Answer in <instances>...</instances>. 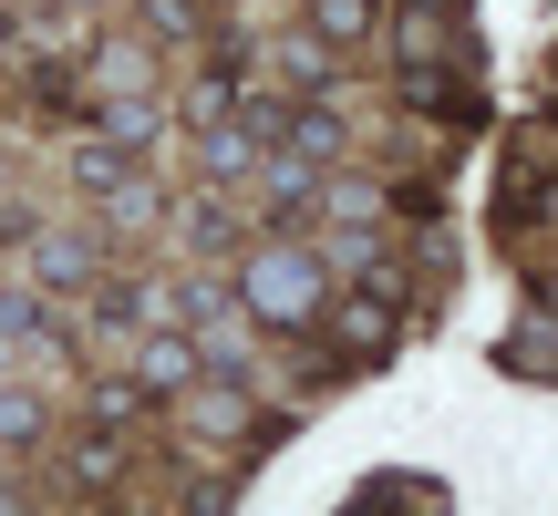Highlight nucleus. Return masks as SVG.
<instances>
[{
	"label": "nucleus",
	"mask_w": 558,
	"mask_h": 516,
	"mask_svg": "<svg viewBox=\"0 0 558 516\" xmlns=\"http://www.w3.org/2000/svg\"><path fill=\"white\" fill-rule=\"evenodd\" d=\"M135 382H145V393H186V382H197V331H177V320H166V331L135 352Z\"/></svg>",
	"instance_id": "4"
},
{
	"label": "nucleus",
	"mask_w": 558,
	"mask_h": 516,
	"mask_svg": "<svg viewBox=\"0 0 558 516\" xmlns=\"http://www.w3.org/2000/svg\"><path fill=\"white\" fill-rule=\"evenodd\" d=\"M145 73H156L145 41H104V52H94V83H104V94H145Z\"/></svg>",
	"instance_id": "15"
},
{
	"label": "nucleus",
	"mask_w": 558,
	"mask_h": 516,
	"mask_svg": "<svg viewBox=\"0 0 558 516\" xmlns=\"http://www.w3.org/2000/svg\"><path fill=\"white\" fill-rule=\"evenodd\" d=\"M497 361H507V372H527V382H558V310L548 320H518V331L497 341Z\"/></svg>",
	"instance_id": "9"
},
{
	"label": "nucleus",
	"mask_w": 558,
	"mask_h": 516,
	"mask_svg": "<svg viewBox=\"0 0 558 516\" xmlns=\"http://www.w3.org/2000/svg\"><path fill=\"white\" fill-rule=\"evenodd\" d=\"M186 423H197V434H228V444H239V434H259V403H248V382H228V372H197V382H186Z\"/></svg>",
	"instance_id": "2"
},
{
	"label": "nucleus",
	"mask_w": 558,
	"mask_h": 516,
	"mask_svg": "<svg viewBox=\"0 0 558 516\" xmlns=\"http://www.w3.org/2000/svg\"><path fill=\"white\" fill-rule=\"evenodd\" d=\"M0 341H52V299H41V279H32V290H0Z\"/></svg>",
	"instance_id": "16"
},
{
	"label": "nucleus",
	"mask_w": 558,
	"mask_h": 516,
	"mask_svg": "<svg viewBox=\"0 0 558 516\" xmlns=\"http://www.w3.org/2000/svg\"><path fill=\"white\" fill-rule=\"evenodd\" d=\"M124 176H135V145H114V135H104V124H94V135L73 145V186H83V197L104 207V197H114Z\"/></svg>",
	"instance_id": "7"
},
{
	"label": "nucleus",
	"mask_w": 558,
	"mask_h": 516,
	"mask_svg": "<svg viewBox=\"0 0 558 516\" xmlns=\"http://www.w3.org/2000/svg\"><path fill=\"white\" fill-rule=\"evenodd\" d=\"M259 165V135H248L239 114H218V124H197V176L207 186H228V176H248Z\"/></svg>",
	"instance_id": "5"
},
{
	"label": "nucleus",
	"mask_w": 558,
	"mask_h": 516,
	"mask_svg": "<svg viewBox=\"0 0 558 516\" xmlns=\"http://www.w3.org/2000/svg\"><path fill=\"white\" fill-rule=\"evenodd\" d=\"M279 62H290V83H300V94H331V83H341V52H331V41H320V32L279 41Z\"/></svg>",
	"instance_id": "13"
},
{
	"label": "nucleus",
	"mask_w": 558,
	"mask_h": 516,
	"mask_svg": "<svg viewBox=\"0 0 558 516\" xmlns=\"http://www.w3.org/2000/svg\"><path fill=\"white\" fill-rule=\"evenodd\" d=\"M104 135H114V145H135V156H145V145L166 135V103H145V94H104Z\"/></svg>",
	"instance_id": "11"
},
{
	"label": "nucleus",
	"mask_w": 558,
	"mask_h": 516,
	"mask_svg": "<svg viewBox=\"0 0 558 516\" xmlns=\"http://www.w3.org/2000/svg\"><path fill=\"white\" fill-rule=\"evenodd\" d=\"M352 506H403V516H424V506H445V486H435V476H373Z\"/></svg>",
	"instance_id": "17"
},
{
	"label": "nucleus",
	"mask_w": 558,
	"mask_h": 516,
	"mask_svg": "<svg viewBox=\"0 0 558 516\" xmlns=\"http://www.w3.org/2000/svg\"><path fill=\"white\" fill-rule=\"evenodd\" d=\"M32 279H41V290H83V279H94V238H73V228H32Z\"/></svg>",
	"instance_id": "6"
},
{
	"label": "nucleus",
	"mask_w": 558,
	"mask_h": 516,
	"mask_svg": "<svg viewBox=\"0 0 558 516\" xmlns=\"http://www.w3.org/2000/svg\"><path fill=\"white\" fill-rule=\"evenodd\" d=\"M197 21H207V0H145V32L156 41H186Z\"/></svg>",
	"instance_id": "19"
},
{
	"label": "nucleus",
	"mask_w": 558,
	"mask_h": 516,
	"mask_svg": "<svg viewBox=\"0 0 558 516\" xmlns=\"http://www.w3.org/2000/svg\"><path fill=\"white\" fill-rule=\"evenodd\" d=\"M73 476H83V486H104V476H124V465H114V444H73Z\"/></svg>",
	"instance_id": "21"
},
{
	"label": "nucleus",
	"mask_w": 558,
	"mask_h": 516,
	"mask_svg": "<svg viewBox=\"0 0 558 516\" xmlns=\"http://www.w3.org/2000/svg\"><path fill=\"white\" fill-rule=\"evenodd\" d=\"M279 145H290L300 165H320V176H331V165L352 156V135H341V114H331V94H311V103H290V124H279Z\"/></svg>",
	"instance_id": "3"
},
{
	"label": "nucleus",
	"mask_w": 558,
	"mask_h": 516,
	"mask_svg": "<svg viewBox=\"0 0 558 516\" xmlns=\"http://www.w3.org/2000/svg\"><path fill=\"white\" fill-rule=\"evenodd\" d=\"M320 310H331V269H320L311 238H290V228H279V238L239 248V320H259V331L300 341Z\"/></svg>",
	"instance_id": "1"
},
{
	"label": "nucleus",
	"mask_w": 558,
	"mask_h": 516,
	"mask_svg": "<svg viewBox=\"0 0 558 516\" xmlns=\"http://www.w3.org/2000/svg\"><path fill=\"white\" fill-rule=\"evenodd\" d=\"M41 434H52V403L32 382H0V444H41Z\"/></svg>",
	"instance_id": "12"
},
{
	"label": "nucleus",
	"mask_w": 558,
	"mask_h": 516,
	"mask_svg": "<svg viewBox=\"0 0 558 516\" xmlns=\"http://www.w3.org/2000/svg\"><path fill=\"white\" fill-rule=\"evenodd\" d=\"M177 238L197 248V258H228V248H239V228H228L218 197H197V207H177Z\"/></svg>",
	"instance_id": "14"
},
{
	"label": "nucleus",
	"mask_w": 558,
	"mask_h": 516,
	"mask_svg": "<svg viewBox=\"0 0 558 516\" xmlns=\"http://www.w3.org/2000/svg\"><path fill=\"white\" fill-rule=\"evenodd\" d=\"M373 21H383V0H311V32L331 41V52H352V41H373Z\"/></svg>",
	"instance_id": "10"
},
{
	"label": "nucleus",
	"mask_w": 558,
	"mask_h": 516,
	"mask_svg": "<svg viewBox=\"0 0 558 516\" xmlns=\"http://www.w3.org/2000/svg\"><path fill=\"white\" fill-rule=\"evenodd\" d=\"M135 403H145V382H135V372L94 382V423H135Z\"/></svg>",
	"instance_id": "20"
},
{
	"label": "nucleus",
	"mask_w": 558,
	"mask_h": 516,
	"mask_svg": "<svg viewBox=\"0 0 558 516\" xmlns=\"http://www.w3.org/2000/svg\"><path fill=\"white\" fill-rule=\"evenodd\" d=\"M341 341H352L362 361H383V352H393V290H383V279H373L362 299H341Z\"/></svg>",
	"instance_id": "8"
},
{
	"label": "nucleus",
	"mask_w": 558,
	"mask_h": 516,
	"mask_svg": "<svg viewBox=\"0 0 558 516\" xmlns=\"http://www.w3.org/2000/svg\"><path fill=\"white\" fill-rule=\"evenodd\" d=\"M218 114H239V73H197V94H186V124H218Z\"/></svg>",
	"instance_id": "18"
}]
</instances>
